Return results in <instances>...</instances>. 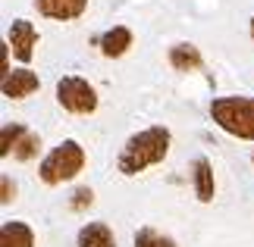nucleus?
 Returning <instances> with one entry per match:
<instances>
[{
  "instance_id": "f257e3e1",
  "label": "nucleus",
  "mask_w": 254,
  "mask_h": 247,
  "mask_svg": "<svg viewBox=\"0 0 254 247\" xmlns=\"http://www.w3.org/2000/svg\"><path fill=\"white\" fill-rule=\"evenodd\" d=\"M170 147H173L170 128L167 125H151V128H144V132L132 135L129 141H126L116 166H120L123 175H138V172H144V169H151V166L167 160Z\"/></svg>"
},
{
  "instance_id": "f03ea898",
  "label": "nucleus",
  "mask_w": 254,
  "mask_h": 247,
  "mask_svg": "<svg viewBox=\"0 0 254 247\" xmlns=\"http://www.w3.org/2000/svg\"><path fill=\"white\" fill-rule=\"evenodd\" d=\"M210 119L226 135L254 141V97H213Z\"/></svg>"
},
{
  "instance_id": "7ed1b4c3",
  "label": "nucleus",
  "mask_w": 254,
  "mask_h": 247,
  "mask_svg": "<svg viewBox=\"0 0 254 247\" xmlns=\"http://www.w3.org/2000/svg\"><path fill=\"white\" fill-rule=\"evenodd\" d=\"M85 163H88L85 147L69 138V141L57 144L54 150L41 160V166H38V175H41L44 185H63V182H72L75 175L85 169Z\"/></svg>"
},
{
  "instance_id": "20e7f679",
  "label": "nucleus",
  "mask_w": 254,
  "mask_h": 247,
  "mask_svg": "<svg viewBox=\"0 0 254 247\" xmlns=\"http://www.w3.org/2000/svg\"><path fill=\"white\" fill-rule=\"evenodd\" d=\"M57 103L72 116H91L97 110V91L79 75H63L57 82Z\"/></svg>"
},
{
  "instance_id": "39448f33",
  "label": "nucleus",
  "mask_w": 254,
  "mask_h": 247,
  "mask_svg": "<svg viewBox=\"0 0 254 247\" xmlns=\"http://www.w3.org/2000/svg\"><path fill=\"white\" fill-rule=\"evenodd\" d=\"M6 44L9 50L16 53V60L28 63L35 56V44H38V28L28 22V19H13L6 28Z\"/></svg>"
},
{
  "instance_id": "423d86ee",
  "label": "nucleus",
  "mask_w": 254,
  "mask_h": 247,
  "mask_svg": "<svg viewBox=\"0 0 254 247\" xmlns=\"http://www.w3.org/2000/svg\"><path fill=\"white\" fill-rule=\"evenodd\" d=\"M38 88H41V78H38L32 69H13V72H6L0 78V94H3L6 100H25Z\"/></svg>"
},
{
  "instance_id": "0eeeda50",
  "label": "nucleus",
  "mask_w": 254,
  "mask_h": 247,
  "mask_svg": "<svg viewBox=\"0 0 254 247\" xmlns=\"http://www.w3.org/2000/svg\"><path fill=\"white\" fill-rule=\"evenodd\" d=\"M35 9L44 19H57V22H72L88 9V0H35Z\"/></svg>"
},
{
  "instance_id": "6e6552de",
  "label": "nucleus",
  "mask_w": 254,
  "mask_h": 247,
  "mask_svg": "<svg viewBox=\"0 0 254 247\" xmlns=\"http://www.w3.org/2000/svg\"><path fill=\"white\" fill-rule=\"evenodd\" d=\"M97 47H101V53L107 60H120V56H126L129 47H132V28H126V25L107 28V32L97 38Z\"/></svg>"
},
{
  "instance_id": "1a4fd4ad",
  "label": "nucleus",
  "mask_w": 254,
  "mask_h": 247,
  "mask_svg": "<svg viewBox=\"0 0 254 247\" xmlns=\"http://www.w3.org/2000/svg\"><path fill=\"white\" fill-rule=\"evenodd\" d=\"M191 182H194V197L201 203H210L217 194V179H213V163L207 156H198L191 163Z\"/></svg>"
},
{
  "instance_id": "9d476101",
  "label": "nucleus",
  "mask_w": 254,
  "mask_h": 247,
  "mask_svg": "<svg viewBox=\"0 0 254 247\" xmlns=\"http://www.w3.org/2000/svg\"><path fill=\"white\" fill-rule=\"evenodd\" d=\"M170 66L176 69V72H194V69L204 66V56L194 44L182 41V44H173L170 47Z\"/></svg>"
},
{
  "instance_id": "9b49d317",
  "label": "nucleus",
  "mask_w": 254,
  "mask_h": 247,
  "mask_svg": "<svg viewBox=\"0 0 254 247\" xmlns=\"http://www.w3.org/2000/svg\"><path fill=\"white\" fill-rule=\"evenodd\" d=\"M0 247H35L32 225H25L19 219H6L0 225Z\"/></svg>"
},
{
  "instance_id": "f8f14e48",
  "label": "nucleus",
  "mask_w": 254,
  "mask_h": 247,
  "mask_svg": "<svg viewBox=\"0 0 254 247\" xmlns=\"http://www.w3.org/2000/svg\"><path fill=\"white\" fill-rule=\"evenodd\" d=\"M75 244L79 247H116V235L107 222H88L79 229Z\"/></svg>"
},
{
  "instance_id": "ddd939ff",
  "label": "nucleus",
  "mask_w": 254,
  "mask_h": 247,
  "mask_svg": "<svg viewBox=\"0 0 254 247\" xmlns=\"http://www.w3.org/2000/svg\"><path fill=\"white\" fill-rule=\"evenodd\" d=\"M28 135V128L25 122H6L3 125V132H0V156H9L16 150V144L22 141V138Z\"/></svg>"
},
{
  "instance_id": "4468645a",
  "label": "nucleus",
  "mask_w": 254,
  "mask_h": 247,
  "mask_svg": "<svg viewBox=\"0 0 254 247\" xmlns=\"http://www.w3.org/2000/svg\"><path fill=\"white\" fill-rule=\"evenodd\" d=\"M135 247H176V241L170 238V235H163L157 229H138L135 232Z\"/></svg>"
},
{
  "instance_id": "2eb2a0df",
  "label": "nucleus",
  "mask_w": 254,
  "mask_h": 247,
  "mask_svg": "<svg viewBox=\"0 0 254 247\" xmlns=\"http://www.w3.org/2000/svg\"><path fill=\"white\" fill-rule=\"evenodd\" d=\"M38 147H41V138H38L35 132H28V135L22 138V141L16 144V150H13V156H16L19 163H28V160H32V156L38 153Z\"/></svg>"
},
{
  "instance_id": "dca6fc26",
  "label": "nucleus",
  "mask_w": 254,
  "mask_h": 247,
  "mask_svg": "<svg viewBox=\"0 0 254 247\" xmlns=\"http://www.w3.org/2000/svg\"><path fill=\"white\" fill-rule=\"evenodd\" d=\"M91 203H94V191H91V188H88V185H82V188H75V191H72V200H69V206H72L75 213L88 210V206H91Z\"/></svg>"
},
{
  "instance_id": "f3484780",
  "label": "nucleus",
  "mask_w": 254,
  "mask_h": 247,
  "mask_svg": "<svg viewBox=\"0 0 254 247\" xmlns=\"http://www.w3.org/2000/svg\"><path fill=\"white\" fill-rule=\"evenodd\" d=\"M0 200H3V203H13V200H16V185H13V179H9V175H3V179H0Z\"/></svg>"
},
{
  "instance_id": "a211bd4d",
  "label": "nucleus",
  "mask_w": 254,
  "mask_h": 247,
  "mask_svg": "<svg viewBox=\"0 0 254 247\" xmlns=\"http://www.w3.org/2000/svg\"><path fill=\"white\" fill-rule=\"evenodd\" d=\"M251 41H254V19H251Z\"/></svg>"
},
{
  "instance_id": "6ab92c4d",
  "label": "nucleus",
  "mask_w": 254,
  "mask_h": 247,
  "mask_svg": "<svg viewBox=\"0 0 254 247\" xmlns=\"http://www.w3.org/2000/svg\"><path fill=\"white\" fill-rule=\"evenodd\" d=\"M251 160H254V156H251Z\"/></svg>"
}]
</instances>
